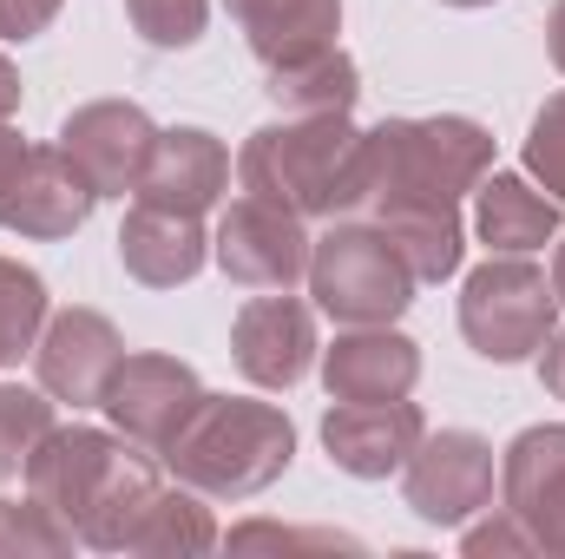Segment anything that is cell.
<instances>
[{
	"mask_svg": "<svg viewBox=\"0 0 565 559\" xmlns=\"http://www.w3.org/2000/svg\"><path fill=\"white\" fill-rule=\"evenodd\" d=\"M158 487L164 481L151 467V447L126 441L119 428H53L26 461V494L46 500L79 534V547L99 553H126V534L139 527Z\"/></svg>",
	"mask_w": 565,
	"mask_h": 559,
	"instance_id": "obj_1",
	"label": "cell"
},
{
	"mask_svg": "<svg viewBox=\"0 0 565 559\" xmlns=\"http://www.w3.org/2000/svg\"><path fill=\"white\" fill-rule=\"evenodd\" d=\"M493 171V133L480 119H382L362 133V191L355 218L388 211H460V198Z\"/></svg>",
	"mask_w": 565,
	"mask_h": 559,
	"instance_id": "obj_2",
	"label": "cell"
},
{
	"mask_svg": "<svg viewBox=\"0 0 565 559\" xmlns=\"http://www.w3.org/2000/svg\"><path fill=\"white\" fill-rule=\"evenodd\" d=\"M237 184L250 198L289 204L296 218H355L362 191V133L349 113H282L277 126H257L237 151Z\"/></svg>",
	"mask_w": 565,
	"mask_h": 559,
	"instance_id": "obj_3",
	"label": "cell"
},
{
	"mask_svg": "<svg viewBox=\"0 0 565 559\" xmlns=\"http://www.w3.org/2000/svg\"><path fill=\"white\" fill-rule=\"evenodd\" d=\"M184 487H198L204 500H250L270 481L289 474L296 461V428L277 402H250V395H211L198 402V415L184 421V434L158 454Z\"/></svg>",
	"mask_w": 565,
	"mask_h": 559,
	"instance_id": "obj_4",
	"label": "cell"
},
{
	"mask_svg": "<svg viewBox=\"0 0 565 559\" xmlns=\"http://www.w3.org/2000/svg\"><path fill=\"white\" fill-rule=\"evenodd\" d=\"M309 296L322 316H335L342 329H369V323H395L415 303V271L402 264V251L369 224V218H335L316 244H309Z\"/></svg>",
	"mask_w": 565,
	"mask_h": 559,
	"instance_id": "obj_5",
	"label": "cell"
},
{
	"mask_svg": "<svg viewBox=\"0 0 565 559\" xmlns=\"http://www.w3.org/2000/svg\"><path fill=\"white\" fill-rule=\"evenodd\" d=\"M559 289L533 257H487L460 283V336L487 362H526L559 329Z\"/></svg>",
	"mask_w": 565,
	"mask_h": 559,
	"instance_id": "obj_6",
	"label": "cell"
},
{
	"mask_svg": "<svg viewBox=\"0 0 565 559\" xmlns=\"http://www.w3.org/2000/svg\"><path fill=\"white\" fill-rule=\"evenodd\" d=\"M402 494L427 527H467L480 507H493V441L473 428L422 434L402 467Z\"/></svg>",
	"mask_w": 565,
	"mask_h": 559,
	"instance_id": "obj_7",
	"label": "cell"
},
{
	"mask_svg": "<svg viewBox=\"0 0 565 559\" xmlns=\"http://www.w3.org/2000/svg\"><path fill=\"white\" fill-rule=\"evenodd\" d=\"M309 224L289 211V204H270V198H237L211 238V257L217 271L244 289H296L309 277Z\"/></svg>",
	"mask_w": 565,
	"mask_h": 559,
	"instance_id": "obj_8",
	"label": "cell"
},
{
	"mask_svg": "<svg viewBox=\"0 0 565 559\" xmlns=\"http://www.w3.org/2000/svg\"><path fill=\"white\" fill-rule=\"evenodd\" d=\"M126 362V336L113 329V316L73 303V309H53L40 342H33V376L53 402H73V409H99L113 376Z\"/></svg>",
	"mask_w": 565,
	"mask_h": 559,
	"instance_id": "obj_9",
	"label": "cell"
},
{
	"mask_svg": "<svg viewBox=\"0 0 565 559\" xmlns=\"http://www.w3.org/2000/svg\"><path fill=\"white\" fill-rule=\"evenodd\" d=\"M198 402H204V382H198L191 362L158 356V349H139V356L119 362V376H113V389H106L99 409L113 415V428H119L126 441L164 454V447L184 434V421L198 415Z\"/></svg>",
	"mask_w": 565,
	"mask_h": 559,
	"instance_id": "obj_10",
	"label": "cell"
},
{
	"mask_svg": "<svg viewBox=\"0 0 565 559\" xmlns=\"http://www.w3.org/2000/svg\"><path fill=\"white\" fill-rule=\"evenodd\" d=\"M60 145L93 178L99 198H132L139 178H145V158L158 145V126H151V113L132 106V99H93V106L66 113Z\"/></svg>",
	"mask_w": 565,
	"mask_h": 559,
	"instance_id": "obj_11",
	"label": "cell"
},
{
	"mask_svg": "<svg viewBox=\"0 0 565 559\" xmlns=\"http://www.w3.org/2000/svg\"><path fill=\"white\" fill-rule=\"evenodd\" d=\"M231 356H237L244 382H257V389H296V382L316 369V356H322V342H316V309L296 303L289 289L250 296V303L237 309V323H231Z\"/></svg>",
	"mask_w": 565,
	"mask_h": 559,
	"instance_id": "obj_12",
	"label": "cell"
},
{
	"mask_svg": "<svg viewBox=\"0 0 565 559\" xmlns=\"http://www.w3.org/2000/svg\"><path fill=\"white\" fill-rule=\"evenodd\" d=\"M422 382V342L402 336L395 323L342 329L322 349V389L329 402H402Z\"/></svg>",
	"mask_w": 565,
	"mask_h": 559,
	"instance_id": "obj_13",
	"label": "cell"
},
{
	"mask_svg": "<svg viewBox=\"0 0 565 559\" xmlns=\"http://www.w3.org/2000/svg\"><path fill=\"white\" fill-rule=\"evenodd\" d=\"M427 434L422 409L402 395V402H335L322 415V447L342 474L355 481H388L408 467L415 441Z\"/></svg>",
	"mask_w": 565,
	"mask_h": 559,
	"instance_id": "obj_14",
	"label": "cell"
},
{
	"mask_svg": "<svg viewBox=\"0 0 565 559\" xmlns=\"http://www.w3.org/2000/svg\"><path fill=\"white\" fill-rule=\"evenodd\" d=\"M500 494L533 527L540 553H565V428L540 421L520 428L500 454Z\"/></svg>",
	"mask_w": 565,
	"mask_h": 559,
	"instance_id": "obj_15",
	"label": "cell"
},
{
	"mask_svg": "<svg viewBox=\"0 0 565 559\" xmlns=\"http://www.w3.org/2000/svg\"><path fill=\"white\" fill-rule=\"evenodd\" d=\"M231 191V151L224 139H211L204 126H171L158 133L151 158H145L139 178V204H158V211H184V218H204L217 211V198Z\"/></svg>",
	"mask_w": 565,
	"mask_h": 559,
	"instance_id": "obj_16",
	"label": "cell"
},
{
	"mask_svg": "<svg viewBox=\"0 0 565 559\" xmlns=\"http://www.w3.org/2000/svg\"><path fill=\"white\" fill-rule=\"evenodd\" d=\"M93 204H99V191L66 158V145H33L26 171H20V191L7 204V231H20L33 244H53V238H73L93 218Z\"/></svg>",
	"mask_w": 565,
	"mask_h": 559,
	"instance_id": "obj_17",
	"label": "cell"
},
{
	"mask_svg": "<svg viewBox=\"0 0 565 559\" xmlns=\"http://www.w3.org/2000/svg\"><path fill=\"white\" fill-rule=\"evenodd\" d=\"M211 257V238H204V218H184V211H158V204H132L126 224H119V264L126 277L145 289H178L204 271Z\"/></svg>",
	"mask_w": 565,
	"mask_h": 559,
	"instance_id": "obj_18",
	"label": "cell"
},
{
	"mask_svg": "<svg viewBox=\"0 0 565 559\" xmlns=\"http://www.w3.org/2000/svg\"><path fill=\"white\" fill-rule=\"evenodd\" d=\"M473 231L500 257H533L559 238V198H546L526 171H487L473 184Z\"/></svg>",
	"mask_w": 565,
	"mask_h": 559,
	"instance_id": "obj_19",
	"label": "cell"
},
{
	"mask_svg": "<svg viewBox=\"0 0 565 559\" xmlns=\"http://www.w3.org/2000/svg\"><path fill=\"white\" fill-rule=\"evenodd\" d=\"M224 7H231V20L244 27V46L264 66L322 53L342 33V0H224Z\"/></svg>",
	"mask_w": 565,
	"mask_h": 559,
	"instance_id": "obj_20",
	"label": "cell"
},
{
	"mask_svg": "<svg viewBox=\"0 0 565 559\" xmlns=\"http://www.w3.org/2000/svg\"><path fill=\"white\" fill-rule=\"evenodd\" d=\"M264 93L277 113H349L362 99V73L342 46H322V53H302V60H282V66H264Z\"/></svg>",
	"mask_w": 565,
	"mask_h": 559,
	"instance_id": "obj_21",
	"label": "cell"
},
{
	"mask_svg": "<svg viewBox=\"0 0 565 559\" xmlns=\"http://www.w3.org/2000/svg\"><path fill=\"white\" fill-rule=\"evenodd\" d=\"M217 547V520L204 507L198 487H158L151 507L139 514V527L126 534V553H145V559H191V553H211Z\"/></svg>",
	"mask_w": 565,
	"mask_h": 559,
	"instance_id": "obj_22",
	"label": "cell"
},
{
	"mask_svg": "<svg viewBox=\"0 0 565 559\" xmlns=\"http://www.w3.org/2000/svg\"><path fill=\"white\" fill-rule=\"evenodd\" d=\"M395 251H402V264L415 271V283H440L460 271V257H467V224H460V211H388V218H369Z\"/></svg>",
	"mask_w": 565,
	"mask_h": 559,
	"instance_id": "obj_23",
	"label": "cell"
},
{
	"mask_svg": "<svg viewBox=\"0 0 565 559\" xmlns=\"http://www.w3.org/2000/svg\"><path fill=\"white\" fill-rule=\"evenodd\" d=\"M46 316H53V309H46V283H40V271L0 257V369H13L20 356H33Z\"/></svg>",
	"mask_w": 565,
	"mask_h": 559,
	"instance_id": "obj_24",
	"label": "cell"
},
{
	"mask_svg": "<svg viewBox=\"0 0 565 559\" xmlns=\"http://www.w3.org/2000/svg\"><path fill=\"white\" fill-rule=\"evenodd\" d=\"M53 395L46 389H20V382H0V487L26 474L33 447L53 434Z\"/></svg>",
	"mask_w": 565,
	"mask_h": 559,
	"instance_id": "obj_25",
	"label": "cell"
},
{
	"mask_svg": "<svg viewBox=\"0 0 565 559\" xmlns=\"http://www.w3.org/2000/svg\"><path fill=\"white\" fill-rule=\"evenodd\" d=\"M79 534L46 507V500H0V559H66Z\"/></svg>",
	"mask_w": 565,
	"mask_h": 559,
	"instance_id": "obj_26",
	"label": "cell"
},
{
	"mask_svg": "<svg viewBox=\"0 0 565 559\" xmlns=\"http://www.w3.org/2000/svg\"><path fill=\"white\" fill-rule=\"evenodd\" d=\"M126 20L145 46L158 53H184L204 40V20H211V0H126Z\"/></svg>",
	"mask_w": 565,
	"mask_h": 559,
	"instance_id": "obj_27",
	"label": "cell"
},
{
	"mask_svg": "<svg viewBox=\"0 0 565 559\" xmlns=\"http://www.w3.org/2000/svg\"><path fill=\"white\" fill-rule=\"evenodd\" d=\"M224 547L231 553H362L355 534H335V527H277V520H244V527H231Z\"/></svg>",
	"mask_w": 565,
	"mask_h": 559,
	"instance_id": "obj_28",
	"label": "cell"
},
{
	"mask_svg": "<svg viewBox=\"0 0 565 559\" xmlns=\"http://www.w3.org/2000/svg\"><path fill=\"white\" fill-rule=\"evenodd\" d=\"M526 178L565 204V93H553L540 113H533V133H526Z\"/></svg>",
	"mask_w": 565,
	"mask_h": 559,
	"instance_id": "obj_29",
	"label": "cell"
},
{
	"mask_svg": "<svg viewBox=\"0 0 565 559\" xmlns=\"http://www.w3.org/2000/svg\"><path fill=\"white\" fill-rule=\"evenodd\" d=\"M460 553L467 559H526V553H540V540H533V527L513 507H500L493 520H480V527L460 534Z\"/></svg>",
	"mask_w": 565,
	"mask_h": 559,
	"instance_id": "obj_30",
	"label": "cell"
},
{
	"mask_svg": "<svg viewBox=\"0 0 565 559\" xmlns=\"http://www.w3.org/2000/svg\"><path fill=\"white\" fill-rule=\"evenodd\" d=\"M66 0H0V40H33L60 20Z\"/></svg>",
	"mask_w": 565,
	"mask_h": 559,
	"instance_id": "obj_31",
	"label": "cell"
},
{
	"mask_svg": "<svg viewBox=\"0 0 565 559\" xmlns=\"http://www.w3.org/2000/svg\"><path fill=\"white\" fill-rule=\"evenodd\" d=\"M26 151H33V145L20 139L13 126H0V224H7V204H13V191H20V171H26Z\"/></svg>",
	"mask_w": 565,
	"mask_h": 559,
	"instance_id": "obj_32",
	"label": "cell"
},
{
	"mask_svg": "<svg viewBox=\"0 0 565 559\" xmlns=\"http://www.w3.org/2000/svg\"><path fill=\"white\" fill-rule=\"evenodd\" d=\"M540 382H546L553 402H565V329H553V336L540 342Z\"/></svg>",
	"mask_w": 565,
	"mask_h": 559,
	"instance_id": "obj_33",
	"label": "cell"
},
{
	"mask_svg": "<svg viewBox=\"0 0 565 559\" xmlns=\"http://www.w3.org/2000/svg\"><path fill=\"white\" fill-rule=\"evenodd\" d=\"M20 113V73H13V60L0 53V126Z\"/></svg>",
	"mask_w": 565,
	"mask_h": 559,
	"instance_id": "obj_34",
	"label": "cell"
},
{
	"mask_svg": "<svg viewBox=\"0 0 565 559\" xmlns=\"http://www.w3.org/2000/svg\"><path fill=\"white\" fill-rule=\"evenodd\" d=\"M546 53H553V66L565 73V0H553V13H546Z\"/></svg>",
	"mask_w": 565,
	"mask_h": 559,
	"instance_id": "obj_35",
	"label": "cell"
},
{
	"mask_svg": "<svg viewBox=\"0 0 565 559\" xmlns=\"http://www.w3.org/2000/svg\"><path fill=\"white\" fill-rule=\"evenodd\" d=\"M553 289H559V303H565V238H559V257H553Z\"/></svg>",
	"mask_w": 565,
	"mask_h": 559,
	"instance_id": "obj_36",
	"label": "cell"
},
{
	"mask_svg": "<svg viewBox=\"0 0 565 559\" xmlns=\"http://www.w3.org/2000/svg\"><path fill=\"white\" fill-rule=\"evenodd\" d=\"M440 7H493V0H440Z\"/></svg>",
	"mask_w": 565,
	"mask_h": 559,
	"instance_id": "obj_37",
	"label": "cell"
}]
</instances>
